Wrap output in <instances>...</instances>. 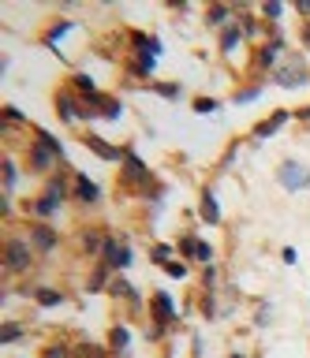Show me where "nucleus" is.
Returning <instances> with one entry per match:
<instances>
[{
  "label": "nucleus",
  "mask_w": 310,
  "mask_h": 358,
  "mask_svg": "<svg viewBox=\"0 0 310 358\" xmlns=\"http://www.w3.org/2000/svg\"><path fill=\"white\" fill-rule=\"evenodd\" d=\"M292 120H295V112H292V108H273L269 116H265V120H258V123L251 127V142H254V145H262L265 138H273L276 131H284Z\"/></svg>",
  "instance_id": "9b49d317"
},
{
  "label": "nucleus",
  "mask_w": 310,
  "mask_h": 358,
  "mask_svg": "<svg viewBox=\"0 0 310 358\" xmlns=\"http://www.w3.org/2000/svg\"><path fill=\"white\" fill-rule=\"evenodd\" d=\"M176 329L172 324H161V321H150V329H146V343H164L172 336Z\"/></svg>",
  "instance_id": "ea45409f"
},
{
  "label": "nucleus",
  "mask_w": 310,
  "mask_h": 358,
  "mask_svg": "<svg viewBox=\"0 0 310 358\" xmlns=\"http://www.w3.org/2000/svg\"><path fill=\"white\" fill-rule=\"evenodd\" d=\"M27 336H30V324H23V321H4V324H0V347L23 343Z\"/></svg>",
  "instance_id": "393cba45"
},
{
  "label": "nucleus",
  "mask_w": 310,
  "mask_h": 358,
  "mask_svg": "<svg viewBox=\"0 0 310 358\" xmlns=\"http://www.w3.org/2000/svg\"><path fill=\"white\" fill-rule=\"evenodd\" d=\"M176 257H180V254H176V243H153L150 246V262L157 268H164L169 262H176Z\"/></svg>",
  "instance_id": "473e14b6"
},
{
  "label": "nucleus",
  "mask_w": 310,
  "mask_h": 358,
  "mask_svg": "<svg viewBox=\"0 0 310 358\" xmlns=\"http://www.w3.org/2000/svg\"><path fill=\"white\" fill-rule=\"evenodd\" d=\"M108 351L113 355H131V324L127 321H116L108 329Z\"/></svg>",
  "instance_id": "5701e85b"
},
{
  "label": "nucleus",
  "mask_w": 310,
  "mask_h": 358,
  "mask_svg": "<svg viewBox=\"0 0 310 358\" xmlns=\"http://www.w3.org/2000/svg\"><path fill=\"white\" fill-rule=\"evenodd\" d=\"M97 262H108L116 268V273H127L131 262H135V250H131V239L127 235H116V231H108V239L101 246V257Z\"/></svg>",
  "instance_id": "0eeeda50"
},
{
  "label": "nucleus",
  "mask_w": 310,
  "mask_h": 358,
  "mask_svg": "<svg viewBox=\"0 0 310 358\" xmlns=\"http://www.w3.org/2000/svg\"><path fill=\"white\" fill-rule=\"evenodd\" d=\"M0 168H4V194L15 198V187H19V161H15V153H4Z\"/></svg>",
  "instance_id": "cd10ccee"
},
{
  "label": "nucleus",
  "mask_w": 310,
  "mask_h": 358,
  "mask_svg": "<svg viewBox=\"0 0 310 358\" xmlns=\"http://www.w3.org/2000/svg\"><path fill=\"white\" fill-rule=\"evenodd\" d=\"M239 150H243V138H232V142H228V150H225V157H220V161H217V176H220V172H228V168L236 164Z\"/></svg>",
  "instance_id": "58836bf2"
},
{
  "label": "nucleus",
  "mask_w": 310,
  "mask_h": 358,
  "mask_svg": "<svg viewBox=\"0 0 310 358\" xmlns=\"http://www.w3.org/2000/svg\"><path fill=\"white\" fill-rule=\"evenodd\" d=\"M198 239H202V235H195V231H183V235H176V254H180L183 262H191V265H195V250H198Z\"/></svg>",
  "instance_id": "2f4dec72"
},
{
  "label": "nucleus",
  "mask_w": 310,
  "mask_h": 358,
  "mask_svg": "<svg viewBox=\"0 0 310 358\" xmlns=\"http://www.w3.org/2000/svg\"><path fill=\"white\" fill-rule=\"evenodd\" d=\"M198 313H202L206 321H217L220 317V287L217 291H202V295H198Z\"/></svg>",
  "instance_id": "bb28decb"
},
{
  "label": "nucleus",
  "mask_w": 310,
  "mask_h": 358,
  "mask_svg": "<svg viewBox=\"0 0 310 358\" xmlns=\"http://www.w3.org/2000/svg\"><path fill=\"white\" fill-rule=\"evenodd\" d=\"M276 183H281V190H288V194L310 190V164L295 161V157H288V161L276 164Z\"/></svg>",
  "instance_id": "423d86ee"
},
{
  "label": "nucleus",
  "mask_w": 310,
  "mask_h": 358,
  "mask_svg": "<svg viewBox=\"0 0 310 358\" xmlns=\"http://www.w3.org/2000/svg\"><path fill=\"white\" fill-rule=\"evenodd\" d=\"M68 86H71L79 97H86V94H94V90H97L94 75H86V71H71V75H68Z\"/></svg>",
  "instance_id": "c9c22d12"
},
{
  "label": "nucleus",
  "mask_w": 310,
  "mask_h": 358,
  "mask_svg": "<svg viewBox=\"0 0 310 358\" xmlns=\"http://www.w3.org/2000/svg\"><path fill=\"white\" fill-rule=\"evenodd\" d=\"M228 358H247V355H243V351H232V355H228Z\"/></svg>",
  "instance_id": "3c124183"
},
{
  "label": "nucleus",
  "mask_w": 310,
  "mask_h": 358,
  "mask_svg": "<svg viewBox=\"0 0 310 358\" xmlns=\"http://www.w3.org/2000/svg\"><path fill=\"white\" fill-rule=\"evenodd\" d=\"M239 27H243V38L247 41H258V38H269V27H265V22L258 19V15H251L247 8L239 11Z\"/></svg>",
  "instance_id": "b1692460"
},
{
  "label": "nucleus",
  "mask_w": 310,
  "mask_h": 358,
  "mask_svg": "<svg viewBox=\"0 0 310 358\" xmlns=\"http://www.w3.org/2000/svg\"><path fill=\"white\" fill-rule=\"evenodd\" d=\"M127 45H131V52H150V56H157V60L164 52V41L150 30H127Z\"/></svg>",
  "instance_id": "6ab92c4d"
},
{
  "label": "nucleus",
  "mask_w": 310,
  "mask_h": 358,
  "mask_svg": "<svg viewBox=\"0 0 310 358\" xmlns=\"http://www.w3.org/2000/svg\"><path fill=\"white\" fill-rule=\"evenodd\" d=\"M295 120H299V123H310V105H303V108H295Z\"/></svg>",
  "instance_id": "8fccbe9b"
},
{
  "label": "nucleus",
  "mask_w": 310,
  "mask_h": 358,
  "mask_svg": "<svg viewBox=\"0 0 310 358\" xmlns=\"http://www.w3.org/2000/svg\"><path fill=\"white\" fill-rule=\"evenodd\" d=\"M0 123H4V127H12V131H27V127H30L27 112L15 108V105H4V108H0Z\"/></svg>",
  "instance_id": "c85d7f7f"
},
{
  "label": "nucleus",
  "mask_w": 310,
  "mask_h": 358,
  "mask_svg": "<svg viewBox=\"0 0 310 358\" xmlns=\"http://www.w3.org/2000/svg\"><path fill=\"white\" fill-rule=\"evenodd\" d=\"M108 239L105 228H97V224H83L79 231H75V243H79V254L86 257H101V246Z\"/></svg>",
  "instance_id": "4468645a"
},
{
  "label": "nucleus",
  "mask_w": 310,
  "mask_h": 358,
  "mask_svg": "<svg viewBox=\"0 0 310 358\" xmlns=\"http://www.w3.org/2000/svg\"><path fill=\"white\" fill-rule=\"evenodd\" d=\"M258 19L265 22V27H281V19H284V4H281V0H265V4L258 8Z\"/></svg>",
  "instance_id": "72a5a7b5"
},
{
  "label": "nucleus",
  "mask_w": 310,
  "mask_h": 358,
  "mask_svg": "<svg viewBox=\"0 0 310 358\" xmlns=\"http://www.w3.org/2000/svg\"><path fill=\"white\" fill-rule=\"evenodd\" d=\"M83 145H86V150H90L94 157L108 161V164H120V161H124V150H127V145H113L108 138H101V134H94V131L83 134Z\"/></svg>",
  "instance_id": "2eb2a0df"
},
{
  "label": "nucleus",
  "mask_w": 310,
  "mask_h": 358,
  "mask_svg": "<svg viewBox=\"0 0 310 358\" xmlns=\"http://www.w3.org/2000/svg\"><path fill=\"white\" fill-rule=\"evenodd\" d=\"M236 19H239V11L232 8V4H209V8L202 11V22H206V30H213V34H220L225 27H232Z\"/></svg>",
  "instance_id": "a211bd4d"
},
{
  "label": "nucleus",
  "mask_w": 310,
  "mask_h": 358,
  "mask_svg": "<svg viewBox=\"0 0 310 358\" xmlns=\"http://www.w3.org/2000/svg\"><path fill=\"white\" fill-rule=\"evenodd\" d=\"M262 94H265V83H247L232 94V105H254V101H262Z\"/></svg>",
  "instance_id": "7c9ffc66"
},
{
  "label": "nucleus",
  "mask_w": 310,
  "mask_h": 358,
  "mask_svg": "<svg viewBox=\"0 0 310 358\" xmlns=\"http://www.w3.org/2000/svg\"><path fill=\"white\" fill-rule=\"evenodd\" d=\"M198 220L209 224V228H220V224H225V213H220V201H217L213 187H202V194H198Z\"/></svg>",
  "instance_id": "dca6fc26"
},
{
  "label": "nucleus",
  "mask_w": 310,
  "mask_h": 358,
  "mask_svg": "<svg viewBox=\"0 0 310 358\" xmlns=\"http://www.w3.org/2000/svg\"><path fill=\"white\" fill-rule=\"evenodd\" d=\"M191 358H206V340H202V332H191Z\"/></svg>",
  "instance_id": "c03bdc74"
},
{
  "label": "nucleus",
  "mask_w": 310,
  "mask_h": 358,
  "mask_svg": "<svg viewBox=\"0 0 310 358\" xmlns=\"http://www.w3.org/2000/svg\"><path fill=\"white\" fill-rule=\"evenodd\" d=\"M97 120H105V123H120V120H124V101L113 97V94H105L101 112H97Z\"/></svg>",
  "instance_id": "c756f323"
},
{
  "label": "nucleus",
  "mask_w": 310,
  "mask_h": 358,
  "mask_svg": "<svg viewBox=\"0 0 310 358\" xmlns=\"http://www.w3.org/2000/svg\"><path fill=\"white\" fill-rule=\"evenodd\" d=\"M113 276H116V268L108 265V262H94V268H90V276H86V291L90 295H108V284H113Z\"/></svg>",
  "instance_id": "aec40b11"
},
{
  "label": "nucleus",
  "mask_w": 310,
  "mask_h": 358,
  "mask_svg": "<svg viewBox=\"0 0 310 358\" xmlns=\"http://www.w3.org/2000/svg\"><path fill=\"white\" fill-rule=\"evenodd\" d=\"M142 90H150V94H157L164 101H180L183 97V83H172V78H153V83L142 86Z\"/></svg>",
  "instance_id": "a878e982"
},
{
  "label": "nucleus",
  "mask_w": 310,
  "mask_h": 358,
  "mask_svg": "<svg viewBox=\"0 0 310 358\" xmlns=\"http://www.w3.org/2000/svg\"><path fill=\"white\" fill-rule=\"evenodd\" d=\"M52 108H57L60 123H68V127H79V123H90V116H86V105L79 101V94H75L71 86H64L52 94Z\"/></svg>",
  "instance_id": "20e7f679"
},
{
  "label": "nucleus",
  "mask_w": 310,
  "mask_h": 358,
  "mask_svg": "<svg viewBox=\"0 0 310 358\" xmlns=\"http://www.w3.org/2000/svg\"><path fill=\"white\" fill-rule=\"evenodd\" d=\"M295 15L303 19V22H310V0H299V4H295Z\"/></svg>",
  "instance_id": "de8ad7c7"
},
{
  "label": "nucleus",
  "mask_w": 310,
  "mask_h": 358,
  "mask_svg": "<svg viewBox=\"0 0 310 358\" xmlns=\"http://www.w3.org/2000/svg\"><path fill=\"white\" fill-rule=\"evenodd\" d=\"M281 262H284V265H295V262H299V250H295V246H284V250H281Z\"/></svg>",
  "instance_id": "a18cd8bd"
},
{
  "label": "nucleus",
  "mask_w": 310,
  "mask_h": 358,
  "mask_svg": "<svg viewBox=\"0 0 310 358\" xmlns=\"http://www.w3.org/2000/svg\"><path fill=\"white\" fill-rule=\"evenodd\" d=\"M150 321L172 324L176 332H183V329H180V321H183V310L176 306V295H172V291H153V295H150Z\"/></svg>",
  "instance_id": "6e6552de"
},
{
  "label": "nucleus",
  "mask_w": 310,
  "mask_h": 358,
  "mask_svg": "<svg viewBox=\"0 0 310 358\" xmlns=\"http://www.w3.org/2000/svg\"><path fill=\"white\" fill-rule=\"evenodd\" d=\"M41 358H75V343L68 340H52L41 347Z\"/></svg>",
  "instance_id": "e433bc0d"
},
{
  "label": "nucleus",
  "mask_w": 310,
  "mask_h": 358,
  "mask_svg": "<svg viewBox=\"0 0 310 358\" xmlns=\"http://www.w3.org/2000/svg\"><path fill=\"white\" fill-rule=\"evenodd\" d=\"M101 198H105V190H101L97 179H90L86 172H75V187H71V201H75V206L94 209V206H101Z\"/></svg>",
  "instance_id": "ddd939ff"
},
{
  "label": "nucleus",
  "mask_w": 310,
  "mask_h": 358,
  "mask_svg": "<svg viewBox=\"0 0 310 358\" xmlns=\"http://www.w3.org/2000/svg\"><path fill=\"white\" fill-rule=\"evenodd\" d=\"M12 213H15V206H12V194H4V201H0V217H4V220H12Z\"/></svg>",
  "instance_id": "49530a36"
},
{
  "label": "nucleus",
  "mask_w": 310,
  "mask_h": 358,
  "mask_svg": "<svg viewBox=\"0 0 310 358\" xmlns=\"http://www.w3.org/2000/svg\"><path fill=\"white\" fill-rule=\"evenodd\" d=\"M164 276H169V280H187V276H191V262H183V257H176V262H169V265H164Z\"/></svg>",
  "instance_id": "79ce46f5"
},
{
  "label": "nucleus",
  "mask_w": 310,
  "mask_h": 358,
  "mask_svg": "<svg viewBox=\"0 0 310 358\" xmlns=\"http://www.w3.org/2000/svg\"><path fill=\"white\" fill-rule=\"evenodd\" d=\"M34 265H38L34 243L23 231H8V239H4V284L8 280H19V276H30Z\"/></svg>",
  "instance_id": "f257e3e1"
},
{
  "label": "nucleus",
  "mask_w": 310,
  "mask_h": 358,
  "mask_svg": "<svg viewBox=\"0 0 310 358\" xmlns=\"http://www.w3.org/2000/svg\"><path fill=\"white\" fill-rule=\"evenodd\" d=\"M191 108H195V116H213V112H220V101L217 97H195Z\"/></svg>",
  "instance_id": "a19ab883"
},
{
  "label": "nucleus",
  "mask_w": 310,
  "mask_h": 358,
  "mask_svg": "<svg viewBox=\"0 0 310 358\" xmlns=\"http://www.w3.org/2000/svg\"><path fill=\"white\" fill-rule=\"evenodd\" d=\"M157 56H150V52H131L127 60H124V75L131 78V83H142V86H150L153 83V75H157Z\"/></svg>",
  "instance_id": "f8f14e48"
},
{
  "label": "nucleus",
  "mask_w": 310,
  "mask_h": 358,
  "mask_svg": "<svg viewBox=\"0 0 310 358\" xmlns=\"http://www.w3.org/2000/svg\"><path fill=\"white\" fill-rule=\"evenodd\" d=\"M198 284H202V291H217L220 287V265H202V273H198Z\"/></svg>",
  "instance_id": "4c0bfd02"
},
{
  "label": "nucleus",
  "mask_w": 310,
  "mask_h": 358,
  "mask_svg": "<svg viewBox=\"0 0 310 358\" xmlns=\"http://www.w3.org/2000/svg\"><path fill=\"white\" fill-rule=\"evenodd\" d=\"M27 239L34 243V250L38 257H52L60 250V243H64V235L57 224H41V220H27Z\"/></svg>",
  "instance_id": "39448f33"
},
{
  "label": "nucleus",
  "mask_w": 310,
  "mask_h": 358,
  "mask_svg": "<svg viewBox=\"0 0 310 358\" xmlns=\"http://www.w3.org/2000/svg\"><path fill=\"white\" fill-rule=\"evenodd\" d=\"M299 41H303V49H310V22H303V27H299Z\"/></svg>",
  "instance_id": "09e8293b"
},
{
  "label": "nucleus",
  "mask_w": 310,
  "mask_h": 358,
  "mask_svg": "<svg viewBox=\"0 0 310 358\" xmlns=\"http://www.w3.org/2000/svg\"><path fill=\"white\" fill-rule=\"evenodd\" d=\"M195 262H198V265H213V262H217V250H213V243H209V239H198Z\"/></svg>",
  "instance_id": "37998d69"
},
{
  "label": "nucleus",
  "mask_w": 310,
  "mask_h": 358,
  "mask_svg": "<svg viewBox=\"0 0 310 358\" xmlns=\"http://www.w3.org/2000/svg\"><path fill=\"white\" fill-rule=\"evenodd\" d=\"M108 295H113L116 302H124L131 317H139V313L146 310V302H142V291H139L135 284H131V280H127L124 273H116V276H113V284H108Z\"/></svg>",
  "instance_id": "9d476101"
},
{
  "label": "nucleus",
  "mask_w": 310,
  "mask_h": 358,
  "mask_svg": "<svg viewBox=\"0 0 310 358\" xmlns=\"http://www.w3.org/2000/svg\"><path fill=\"white\" fill-rule=\"evenodd\" d=\"M269 83L281 86V90H303V86H310V64L299 52H288L281 60V67L273 71Z\"/></svg>",
  "instance_id": "7ed1b4c3"
},
{
  "label": "nucleus",
  "mask_w": 310,
  "mask_h": 358,
  "mask_svg": "<svg viewBox=\"0 0 310 358\" xmlns=\"http://www.w3.org/2000/svg\"><path fill=\"white\" fill-rule=\"evenodd\" d=\"M23 295L34 302V306L41 310H57L68 302V291H60V287H45V284H34V287H23Z\"/></svg>",
  "instance_id": "f3484780"
},
{
  "label": "nucleus",
  "mask_w": 310,
  "mask_h": 358,
  "mask_svg": "<svg viewBox=\"0 0 310 358\" xmlns=\"http://www.w3.org/2000/svg\"><path fill=\"white\" fill-rule=\"evenodd\" d=\"M71 30H79V22H71V19H52L49 27H45V34H41V45H45V49H60V41L68 38Z\"/></svg>",
  "instance_id": "412c9836"
},
{
  "label": "nucleus",
  "mask_w": 310,
  "mask_h": 358,
  "mask_svg": "<svg viewBox=\"0 0 310 358\" xmlns=\"http://www.w3.org/2000/svg\"><path fill=\"white\" fill-rule=\"evenodd\" d=\"M243 41H247V38H243V27H239V19H236L232 27H225V30L217 34V52L220 56H236V49H239Z\"/></svg>",
  "instance_id": "4be33fe9"
},
{
  "label": "nucleus",
  "mask_w": 310,
  "mask_h": 358,
  "mask_svg": "<svg viewBox=\"0 0 310 358\" xmlns=\"http://www.w3.org/2000/svg\"><path fill=\"white\" fill-rule=\"evenodd\" d=\"M150 183H153L150 164L135 153V145H127V150H124V161H120V187H124V190H135V194H142V190H146Z\"/></svg>",
  "instance_id": "f03ea898"
},
{
  "label": "nucleus",
  "mask_w": 310,
  "mask_h": 358,
  "mask_svg": "<svg viewBox=\"0 0 310 358\" xmlns=\"http://www.w3.org/2000/svg\"><path fill=\"white\" fill-rule=\"evenodd\" d=\"M273 321V299H254V329H269Z\"/></svg>",
  "instance_id": "f704fd0d"
},
{
  "label": "nucleus",
  "mask_w": 310,
  "mask_h": 358,
  "mask_svg": "<svg viewBox=\"0 0 310 358\" xmlns=\"http://www.w3.org/2000/svg\"><path fill=\"white\" fill-rule=\"evenodd\" d=\"M64 206H68V201H60V198H52V194H45V190H41V194H34V198L23 206V213H27V220L57 224L60 213H64Z\"/></svg>",
  "instance_id": "1a4fd4ad"
}]
</instances>
